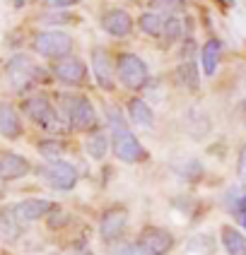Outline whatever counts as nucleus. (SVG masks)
Masks as SVG:
<instances>
[{
  "instance_id": "obj_1",
  "label": "nucleus",
  "mask_w": 246,
  "mask_h": 255,
  "mask_svg": "<svg viewBox=\"0 0 246 255\" xmlns=\"http://www.w3.org/2000/svg\"><path fill=\"white\" fill-rule=\"evenodd\" d=\"M111 149H114V154L121 159V161H126V164H140L147 159V149H145L140 140L130 132V128H116L111 130Z\"/></svg>"
},
{
  "instance_id": "obj_2",
  "label": "nucleus",
  "mask_w": 246,
  "mask_h": 255,
  "mask_svg": "<svg viewBox=\"0 0 246 255\" xmlns=\"http://www.w3.org/2000/svg\"><path fill=\"white\" fill-rule=\"evenodd\" d=\"M116 75L121 80V85L128 89H143L150 82V70L145 65L143 58H138L135 53H123L118 56L116 63Z\"/></svg>"
},
{
  "instance_id": "obj_3",
  "label": "nucleus",
  "mask_w": 246,
  "mask_h": 255,
  "mask_svg": "<svg viewBox=\"0 0 246 255\" xmlns=\"http://www.w3.org/2000/svg\"><path fill=\"white\" fill-rule=\"evenodd\" d=\"M34 51L43 58H65L70 56L72 51V39L70 34L65 31H56V29H48V31H39L34 36Z\"/></svg>"
},
{
  "instance_id": "obj_4",
  "label": "nucleus",
  "mask_w": 246,
  "mask_h": 255,
  "mask_svg": "<svg viewBox=\"0 0 246 255\" xmlns=\"http://www.w3.org/2000/svg\"><path fill=\"white\" fill-rule=\"evenodd\" d=\"M63 106H65V116H68L70 128H75V130H92V128H97V111H94L92 101L87 97H82V94L65 97Z\"/></svg>"
},
{
  "instance_id": "obj_5",
  "label": "nucleus",
  "mask_w": 246,
  "mask_h": 255,
  "mask_svg": "<svg viewBox=\"0 0 246 255\" xmlns=\"http://www.w3.org/2000/svg\"><path fill=\"white\" fill-rule=\"evenodd\" d=\"M41 178L56 190H72L77 183V171L63 159H53L41 169Z\"/></svg>"
},
{
  "instance_id": "obj_6",
  "label": "nucleus",
  "mask_w": 246,
  "mask_h": 255,
  "mask_svg": "<svg viewBox=\"0 0 246 255\" xmlns=\"http://www.w3.org/2000/svg\"><path fill=\"white\" fill-rule=\"evenodd\" d=\"M7 77L12 80V85L17 87V89L31 85V82H46V72H43L41 68H36L27 56H17L10 60Z\"/></svg>"
},
{
  "instance_id": "obj_7",
  "label": "nucleus",
  "mask_w": 246,
  "mask_h": 255,
  "mask_svg": "<svg viewBox=\"0 0 246 255\" xmlns=\"http://www.w3.org/2000/svg\"><path fill=\"white\" fill-rule=\"evenodd\" d=\"M24 114L36 123V126L46 128V130H58V116L53 111V106H51V101L46 99L43 94H34V97H29L24 101Z\"/></svg>"
},
{
  "instance_id": "obj_8",
  "label": "nucleus",
  "mask_w": 246,
  "mask_h": 255,
  "mask_svg": "<svg viewBox=\"0 0 246 255\" xmlns=\"http://www.w3.org/2000/svg\"><path fill=\"white\" fill-rule=\"evenodd\" d=\"M135 243L143 248L145 255H167L174 246V236L167 231V229L150 227L140 234V239H138Z\"/></svg>"
},
{
  "instance_id": "obj_9",
  "label": "nucleus",
  "mask_w": 246,
  "mask_h": 255,
  "mask_svg": "<svg viewBox=\"0 0 246 255\" xmlns=\"http://www.w3.org/2000/svg\"><path fill=\"white\" fill-rule=\"evenodd\" d=\"M53 75H56L58 82L75 87V85H82L87 80V68L77 56H65V58H58V63L53 65Z\"/></svg>"
},
{
  "instance_id": "obj_10",
  "label": "nucleus",
  "mask_w": 246,
  "mask_h": 255,
  "mask_svg": "<svg viewBox=\"0 0 246 255\" xmlns=\"http://www.w3.org/2000/svg\"><path fill=\"white\" fill-rule=\"evenodd\" d=\"M92 70H94V80L97 85L104 89V92H111L114 89V60H111V53L106 48H92Z\"/></svg>"
},
{
  "instance_id": "obj_11",
  "label": "nucleus",
  "mask_w": 246,
  "mask_h": 255,
  "mask_svg": "<svg viewBox=\"0 0 246 255\" xmlns=\"http://www.w3.org/2000/svg\"><path fill=\"white\" fill-rule=\"evenodd\" d=\"M126 224H128V214L123 207H114V210H106L104 217L99 222V234L106 243H114L121 239V234L126 231Z\"/></svg>"
},
{
  "instance_id": "obj_12",
  "label": "nucleus",
  "mask_w": 246,
  "mask_h": 255,
  "mask_svg": "<svg viewBox=\"0 0 246 255\" xmlns=\"http://www.w3.org/2000/svg\"><path fill=\"white\" fill-rule=\"evenodd\" d=\"M53 210V202H48V200H41V198H29V200H22V202H17L12 207L14 217L19 219V222H36V219H41L46 214Z\"/></svg>"
},
{
  "instance_id": "obj_13",
  "label": "nucleus",
  "mask_w": 246,
  "mask_h": 255,
  "mask_svg": "<svg viewBox=\"0 0 246 255\" xmlns=\"http://www.w3.org/2000/svg\"><path fill=\"white\" fill-rule=\"evenodd\" d=\"M29 173V161L24 156L14 154V152H5L0 154V181H17Z\"/></svg>"
},
{
  "instance_id": "obj_14",
  "label": "nucleus",
  "mask_w": 246,
  "mask_h": 255,
  "mask_svg": "<svg viewBox=\"0 0 246 255\" xmlns=\"http://www.w3.org/2000/svg\"><path fill=\"white\" fill-rule=\"evenodd\" d=\"M101 27H104L106 34L121 39V36H128L133 31V17L126 10H109L104 14V19H101Z\"/></svg>"
},
{
  "instance_id": "obj_15",
  "label": "nucleus",
  "mask_w": 246,
  "mask_h": 255,
  "mask_svg": "<svg viewBox=\"0 0 246 255\" xmlns=\"http://www.w3.org/2000/svg\"><path fill=\"white\" fill-rule=\"evenodd\" d=\"M0 135L7 140H17L22 135V121L19 114L10 104H0Z\"/></svg>"
},
{
  "instance_id": "obj_16",
  "label": "nucleus",
  "mask_w": 246,
  "mask_h": 255,
  "mask_svg": "<svg viewBox=\"0 0 246 255\" xmlns=\"http://www.w3.org/2000/svg\"><path fill=\"white\" fill-rule=\"evenodd\" d=\"M225 200H227L230 214L246 229V193H244V188H230Z\"/></svg>"
},
{
  "instance_id": "obj_17",
  "label": "nucleus",
  "mask_w": 246,
  "mask_h": 255,
  "mask_svg": "<svg viewBox=\"0 0 246 255\" xmlns=\"http://www.w3.org/2000/svg\"><path fill=\"white\" fill-rule=\"evenodd\" d=\"M128 116H130V121L140 128L155 126V114H152V109H150L143 99H130L128 101Z\"/></svg>"
},
{
  "instance_id": "obj_18",
  "label": "nucleus",
  "mask_w": 246,
  "mask_h": 255,
  "mask_svg": "<svg viewBox=\"0 0 246 255\" xmlns=\"http://www.w3.org/2000/svg\"><path fill=\"white\" fill-rule=\"evenodd\" d=\"M222 246L230 255H246V236L234 227L222 229Z\"/></svg>"
},
{
  "instance_id": "obj_19",
  "label": "nucleus",
  "mask_w": 246,
  "mask_h": 255,
  "mask_svg": "<svg viewBox=\"0 0 246 255\" xmlns=\"http://www.w3.org/2000/svg\"><path fill=\"white\" fill-rule=\"evenodd\" d=\"M220 53H222V46L217 39H210V41L203 46L201 51V65L205 75H215L217 63H220Z\"/></svg>"
},
{
  "instance_id": "obj_20",
  "label": "nucleus",
  "mask_w": 246,
  "mask_h": 255,
  "mask_svg": "<svg viewBox=\"0 0 246 255\" xmlns=\"http://www.w3.org/2000/svg\"><path fill=\"white\" fill-rule=\"evenodd\" d=\"M109 135L104 132V130H94L89 137H87V152L92 159H104L106 152H109Z\"/></svg>"
},
{
  "instance_id": "obj_21",
  "label": "nucleus",
  "mask_w": 246,
  "mask_h": 255,
  "mask_svg": "<svg viewBox=\"0 0 246 255\" xmlns=\"http://www.w3.org/2000/svg\"><path fill=\"white\" fill-rule=\"evenodd\" d=\"M176 80L181 87H188V89H198V68L193 60H184L179 68H176Z\"/></svg>"
},
{
  "instance_id": "obj_22",
  "label": "nucleus",
  "mask_w": 246,
  "mask_h": 255,
  "mask_svg": "<svg viewBox=\"0 0 246 255\" xmlns=\"http://www.w3.org/2000/svg\"><path fill=\"white\" fill-rule=\"evenodd\" d=\"M138 24H140V29H143L147 36H162V31H164V14L145 12V14H140Z\"/></svg>"
},
{
  "instance_id": "obj_23",
  "label": "nucleus",
  "mask_w": 246,
  "mask_h": 255,
  "mask_svg": "<svg viewBox=\"0 0 246 255\" xmlns=\"http://www.w3.org/2000/svg\"><path fill=\"white\" fill-rule=\"evenodd\" d=\"M184 36V22L176 17V14H164V31H162V39L164 41H179Z\"/></svg>"
},
{
  "instance_id": "obj_24",
  "label": "nucleus",
  "mask_w": 246,
  "mask_h": 255,
  "mask_svg": "<svg viewBox=\"0 0 246 255\" xmlns=\"http://www.w3.org/2000/svg\"><path fill=\"white\" fill-rule=\"evenodd\" d=\"M63 142H58V140H46L39 144V152H41V156H46V159H60L63 156Z\"/></svg>"
},
{
  "instance_id": "obj_25",
  "label": "nucleus",
  "mask_w": 246,
  "mask_h": 255,
  "mask_svg": "<svg viewBox=\"0 0 246 255\" xmlns=\"http://www.w3.org/2000/svg\"><path fill=\"white\" fill-rule=\"evenodd\" d=\"M155 5L167 14H179L186 10V0H155Z\"/></svg>"
},
{
  "instance_id": "obj_26",
  "label": "nucleus",
  "mask_w": 246,
  "mask_h": 255,
  "mask_svg": "<svg viewBox=\"0 0 246 255\" xmlns=\"http://www.w3.org/2000/svg\"><path fill=\"white\" fill-rule=\"evenodd\" d=\"M106 123H109V128H111V130L128 126V123H126V118L121 116V111H118L116 106H106Z\"/></svg>"
},
{
  "instance_id": "obj_27",
  "label": "nucleus",
  "mask_w": 246,
  "mask_h": 255,
  "mask_svg": "<svg viewBox=\"0 0 246 255\" xmlns=\"http://www.w3.org/2000/svg\"><path fill=\"white\" fill-rule=\"evenodd\" d=\"M111 255H145V253L138 243H121V246H116L111 251Z\"/></svg>"
},
{
  "instance_id": "obj_28",
  "label": "nucleus",
  "mask_w": 246,
  "mask_h": 255,
  "mask_svg": "<svg viewBox=\"0 0 246 255\" xmlns=\"http://www.w3.org/2000/svg\"><path fill=\"white\" fill-rule=\"evenodd\" d=\"M65 222H68V214L63 212V210H58V207H53V210L48 212V227H51V229L63 227Z\"/></svg>"
},
{
  "instance_id": "obj_29",
  "label": "nucleus",
  "mask_w": 246,
  "mask_h": 255,
  "mask_svg": "<svg viewBox=\"0 0 246 255\" xmlns=\"http://www.w3.org/2000/svg\"><path fill=\"white\" fill-rule=\"evenodd\" d=\"M237 176H239V181H242V183H246V144L242 147L239 159H237Z\"/></svg>"
},
{
  "instance_id": "obj_30",
  "label": "nucleus",
  "mask_w": 246,
  "mask_h": 255,
  "mask_svg": "<svg viewBox=\"0 0 246 255\" xmlns=\"http://www.w3.org/2000/svg\"><path fill=\"white\" fill-rule=\"evenodd\" d=\"M77 0H46L48 7H72Z\"/></svg>"
},
{
  "instance_id": "obj_31",
  "label": "nucleus",
  "mask_w": 246,
  "mask_h": 255,
  "mask_svg": "<svg viewBox=\"0 0 246 255\" xmlns=\"http://www.w3.org/2000/svg\"><path fill=\"white\" fill-rule=\"evenodd\" d=\"M75 255H94L92 251H80V253H75Z\"/></svg>"
},
{
  "instance_id": "obj_32",
  "label": "nucleus",
  "mask_w": 246,
  "mask_h": 255,
  "mask_svg": "<svg viewBox=\"0 0 246 255\" xmlns=\"http://www.w3.org/2000/svg\"><path fill=\"white\" fill-rule=\"evenodd\" d=\"M51 255H58V253H51Z\"/></svg>"
}]
</instances>
